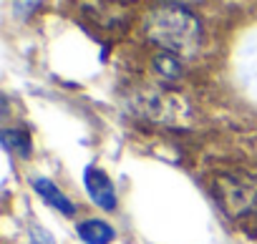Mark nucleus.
<instances>
[{"instance_id": "nucleus-1", "label": "nucleus", "mask_w": 257, "mask_h": 244, "mask_svg": "<svg viewBox=\"0 0 257 244\" xmlns=\"http://www.w3.org/2000/svg\"><path fill=\"white\" fill-rule=\"evenodd\" d=\"M147 38L172 56H194L202 48L204 26L187 8L177 3H167L152 8L144 18Z\"/></svg>"}, {"instance_id": "nucleus-2", "label": "nucleus", "mask_w": 257, "mask_h": 244, "mask_svg": "<svg viewBox=\"0 0 257 244\" xmlns=\"http://www.w3.org/2000/svg\"><path fill=\"white\" fill-rule=\"evenodd\" d=\"M214 196L227 216H242L257 206V179L247 174H222L214 181Z\"/></svg>"}, {"instance_id": "nucleus-3", "label": "nucleus", "mask_w": 257, "mask_h": 244, "mask_svg": "<svg viewBox=\"0 0 257 244\" xmlns=\"http://www.w3.org/2000/svg\"><path fill=\"white\" fill-rule=\"evenodd\" d=\"M83 186L91 196V201L96 206H101L103 211H113L118 206V196H116V186L108 179V174L103 169L96 166H86L83 169Z\"/></svg>"}, {"instance_id": "nucleus-4", "label": "nucleus", "mask_w": 257, "mask_h": 244, "mask_svg": "<svg viewBox=\"0 0 257 244\" xmlns=\"http://www.w3.org/2000/svg\"><path fill=\"white\" fill-rule=\"evenodd\" d=\"M33 189H36V194L48 204V206H53L56 211H61L63 216H73L76 214V204L51 181V179H46V176H36L33 179Z\"/></svg>"}, {"instance_id": "nucleus-5", "label": "nucleus", "mask_w": 257, "mask_h": 244, "mask_svg": "<svg viewBox=\"0 0 257 244\" xmlns=\"http://www.w3.org/2000/svg\"><path fill=\"white\" fill-rule=\"evenodd\" d=\"M78 236L86 241V244H111L116 239V231L111 224L101 221V219H86L78 224Z\"/></svg>"}, {"instance_id": "nucleus-6", "label": "nucleus", "mask_w": 257, "mask_h": 244, "mask_svg": "<svg viewBox=\"0 0 257 244\" xmlns=\"http://www.w3.org/2000/svg\"><path fill=\"white\" fill-rule=\"evenodd\" d=\"M0 141H3V146L16 154V156H23L28 159L31 151H33V144H31V136L23 134V131H13V129H6L3 134H0Z\"/></svg>"}, {"instance_id": "nucleus-7", "label": "nucleus", "mask_w": 257, "mask_h": 244, "mask_svg": "<svg viewBox=\"0 0 257 244\" xmlns=\"http://www.w3.org/2000/svg\"><path fill=\"white\" fill-rule=\"evenodd\" d=\"M152 66H154V71H157L162 78H167V81H174V78L182 76V66H179L177 56H172V53H159V56L152 61Z\"/></svg>"}]
</instances>
